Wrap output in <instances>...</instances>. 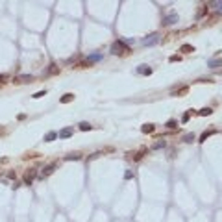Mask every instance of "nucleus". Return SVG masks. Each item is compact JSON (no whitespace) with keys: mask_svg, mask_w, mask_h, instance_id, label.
Returning a JSON list of instances; mask_svg holds the SVG:
<instances>
[{"mask_svg":"<svg viewBox=\"0 0 222 222\" xmlns=\"http://www.w3.org/2000/svg\"><path fill=\"white\" fill-rule=\"evenodd\" d=\"M111 52L113 54H117V56H130L132 54V50H130V46H126V41H115L113 44H111Z\"/></svg>","mask_w":222,"mask_h":222,"instance_id":"f257e3e1","label":"nucleus"},{"mask_svg":"<svg viewBox=\"0 0 222 222\" xmlns=\"http://www.w3.org/2000/svg\"><path fill=\"white\" fill-rule=\"evenodd\" d=\"M157 43H159V34H150L141 41L142 46H152V44H157Z\"/></svg>","mask_w":222,"mask_h":222,"instance_id":"f03ea898","label":"nucleus"},{"mask_svg":"<svg viewBox=\"0 0 222 222\" xmlns=\"http://www.w3.org/2000/svg\"><path fill=\"white\" fill-rule=\"evenodd\" d=\"M35 80L32 74H19V76H15L13 78V83H32V81Z\"/></svg>","mask_w":222,"mask_h":222,"instance_id":"7ed1b4c3","label":"nucleus"},{"mask_svg":"<svg viewBox=\"0 0 222 222\" xmlns=\"http://www.w3.org/2000/svg\"><path fill=\"white\" fill-rule=\"evenodd\" d=\"M178 19H180V17H178V13H174V11H172V13H168V15L163 19V26H172V24H176V22H178Z\"/></svg>","mask_w":222,"mask_h":222,"instance_id":"20e7f679","label":"nucleus"},{"mask_svg":"<svg viewBox=\"0 0 222 222\" xmlns=\"http://www.w3.org/2000/svg\"><path fill=\"white\" fill-rule=\"evenodd\" d=\"M35 174H37V170H35V168H30V170L26 172V176H24V183H26V185H32V180L35 178Z\"/></svg>","mask_w":222,"mask_h":222,"instance_id":"39448f33","label":"nucleus"},{"mask_svg":"<svg viewBox=\"0 0 222 222\" xmlns=\"http://www.w3.org/2000/svg\"><path fill=\"white\" fill-rule=\"evenodd\" d=\"M144 154H146V148L142 146L141 150H137V152H133V154H130V156H132V159H133V161H141L142 157H144Z\"/></svg>","mask_w":222,"mask_h":222,"instance_id":"423d86ee","label":"nucleus"},{"mask_svg":"<svg viewBox=\"0 0 222 222\" xmlns=\"http://www.w3.org/2000/svg\"><path fill=\"white\" fill-rule=\"evenodd\" d=\"M54 170H56V163H52V165H46V167L43 168L41 176H43V178H46V176H50V174H52Z\"/></svg>","mask_w":222,"mask_h":222,"instance_id":"0eeeda50","label":"nucleus"},{"mask_svg":"<svg viewBox=\"0 0 222 222\" xmlns=\"http://www.w3.org/2000/svg\"><path fill=\"white\" fill-rule=\"evenodd\" d=\"M187 93H189V87H187V85H182V87H178L176 91H172L174 96H185Z\"/></svg>","mask_w":222,"mask_h":222,"instance_id":"6e6552de","label":"nucleus"},{"mask_svg":"<svg viewBox=\"0 0 222 222\" xmlns=\"http://www.w3.org/2000/svg\"><path fill=\"white\" fill-rule=\"evenodd\" d=\"M137 72L142 74V76H150V74H152V67H148V65H141V67L137 69Z\"/></svg>","mask_w":222,"mask_h":222,"instance_id":"1a4fd4ad","label":"nucleus"},{"mask_svg":"<svg viewBox=\"0 0 222 222\" xmlns=\"http://www.w3.org/2000/svg\"><path fill=\"white\" fill-rule=\"evenodd\" d=\"M154 130H156V126H154V124H150V122H148V124H144V126H141V132H142V133H152Z\"/></svg>","mask_w":222,"mask_h":222,"instance_id":"9d476101","label":"nucleus"},{"mask_svg":"<svg viewBox=\"0 0 222 222\" xmlns=\"http://www.w3.org/2000/svg\"><path fill=\"white\" fill-rule=\"evenodd\" d=\"M56 137H58V133H56V132H48V133L44 135V139H43V141H44V142H52V141H56Z\"/></svg>","mask_w":222,"mask_h":222,"instance_id":"9b49d317","label":"nucleus"},{"mask_svg":"<svg viewBox=\"0 0 222 222\" xmlns=\"http://www.w3.org/2000/svg\"><path fill=\"white\" fill-rule=\"evenodd\" d=\"M207 67H211V69H219V67H222V59H209V61H207Z\"/></svg>","mask_w":222,"mask_h":222,"instance_id":"f8f14e48","label":"nucleus"},{"mask_svg":"<svg viewBox=\"0 0 222 222\" xmlns=\"http://www.w3.org/2000/svg\"><path fill=\"white\" fill-rule=\"evenodd\" d=\"M102 59V54H91V56H89V58H87V63H89V65H93V63H95V61H100Z\"/></svg>","mask_w":222,"mask_h":222,"instance_id":"ddd939ff","label":"nucleus"},{"mask_svg":"<svg viewBox=\"0 0 222 222\" xmlns=\"http://www.w3.org/2000/svg\"><path fill=\"white\" fill-rule=\"evenodd\" d=\"M205 13H207V4H202V6H200V9H198V13H196V19H202V17H205Z\"/></svg>","mask_w":222,"mask_h":222,"instance_id":"4468645a","label":"nucleus"},{"mask_svg":"<svg viewBox=\"0 0 222 222\" xmlns=\"http://www.w3.org/2000/svg\"><path fill=\"white\" fill-rule=\"evenodd\" d=\"M72 135V128H63L59 132V137H63V139H67V137H70Z\"/></svg>","mask_w":222,"mask_h":222,"instance_id":"2eb2a0df","label":"nucleus"},{"mask_svg":"<svg viewBox=\"0 0 222 222\" xmlns=\"http://www.w3.org/2000/svg\"><path fill=\"white\" fill-rule=\"evenodd\" d=\"M180 52L182 54H191V52H194V46L193 44H183L182 48H180Z\"/></svg>","mask_w":222,"mask_h":222,"instance_id":"dca6fc26","label":"nucleus"},{"mask_svg":"<svg viewBox=\"0 0 222 222\" xmlns=\"http://www.w3.org/2000/svg\"><path fill=\"white\" fill-rule=\"evenodd\" d=\"M165 128H167V130H176V128H178V122L174 121V119H170V121L165 122Z\"/></svg>","mask_w":222,"mask_h":222,"instance_id":"f3484780","label":"nucleus"},{"mask_svg":"<svg viewBox=\"0 0 222 222\" xmlns=\"http://www.w3.org/2000/svg\"><path fill=\"white\" fill-rule=\"evenodd\" d=\"M213 133H215V128H211V130H205L202 135H200V142H204L207 137H209V135H213Z\"/></svg>","mask_w":222,"mask_h":222,"instance_id":"a211bd4d","label":"nucleus"},{"mask_svg":"<svg viewBox=\"0 0 222 222\" xmlns=\"http://www.w3.org/2000/svg\"><path fill=\"white\" fill-rule=\"evenodd\" d=\"M74 100V95H72V93H67V95H63V96H61V104H67V102H72Z\"/></svg>","mask_w":222,"mask_h":222,"instance_id":"6ab92c4d","label":"nucleus"},{"mask_svg":"<svg viewBox=\"0 0 222 222\" xmlns=\"http://www.w3.org/2000/svg\"><path fill=\"white\" fill-rule=\"evenodd\" d=\"M196 113H198L200 117H209V115L213 113V109H211V107H204V109H200V111H196Z\"/></svg>","mask_w":222,"mask_h":222,"instance_id":"aec40b11","label":"nucleus"},{"mask_svg":"<svg viewBox=\"0 0 222 222\" xmlns=\"http://www.w3.org/2000/svg\"><path fill=\"white\" fill-rule=\"evenodd\" d=\"M78 128H80L81 132H89V130H93V126H91L89 122H80V126H78Z\"/></svg>","mask_w":222,"mask_h":222,"instance_id":"412c9836","label":"nucleus"},{"mask_svg":"<svg viewBox=\"0 0 222 222\" xmlns=\"http://www.w3.org/2000/svg\"><path fill=\"white\" fill-rule=\"evenodd\" d=\"M59 72V67L58 65H50V69L46 70V74H58Z\"/></svg>","mask_w":222,"mask_h":222,"instance_id":"4be33fe9","label":"nucleus"},{"mask_svg":"<svg viewBox=\"0 0 222 222\" xmlns=\"http://www.w3.org/2000/svg\"><path fill=\"white\" fill-rule=\"evenodd\" d=\"M65 159H69V161H72V159H81V154H69Z\"/></svg>","mask_w":222,"mask_h":222,"instance_id":"5701e85b","label":"nucleus"},{"mask_svg":"<svg viewBox=\"0 0 222 222\" xmlns=\"http://www.w3.org/2000/svg\"><path fill=\"white\" fill-rule=\"evenodd\" d=\"M34 157H39V154H35V152H30V154L22 156V159H34Z\"/></svg>","mask_w":222,"mask_h":222,"instance_id":"b1692460","label":"nucleus"},{"mask_svg":"<svg viewBox=\"0 0 222 222\" xmlns=\"http://www.w3.org/2000/svg\"><path fill=\"white\" fill-rule=\"evenodd\" d=\"M193 139H194V133H187V135H183V141H185V142H193Z\"/></svg>","mask_w":222,"mask_h":222,"instance_id":"393cba45","label":"nucleus"},{"mask_svg":"<svg viewBox=\"0 0 222 222\" xmlns=\"http://www.w3.org/2000/svg\"><path fill=\"white\" fill-rule=\"evenodd\" d=\"M165 141H159V142H154V150H159V148H165Z\"/></svg>","mask_w":222,"mask_h":222,"instance_id":"a878e982","label":"nucleus"},{"mask_svg":"<svg viewBox=\"0 0 222 222\" xmlns=\"http://www.w3.org/2000/svg\"><path fill=\"white\" fill-rule=\"evenodd\" d=\"M124 178H126V180H132V178H133V172H132V170H126V172H124Z\"/></svg>","mask_w":222,"mask_h":222,"instance_id":"bb28decb","label":"nucleus"},{"mask_svg":"<svg viewBox=\"0 0 222 222\" xmlns=\"http://www.w3.org/2000/svg\"><path fill=\"white\" fill-rule=\"evenodd\" d=\"M8 80H9V76H8V74H0V83H6Z\"/></svg>","mask_w":222,"mask_h":222,"instance_id":"cd10ccee","label":"nucleus"},{"mask_svg":"<svg viewBox=\"0 0 222 222\" xmlns=\"http://www.w3.org/2000/svg\"><path fill=\"white\" fill-rule=\"evenodd\" d=\"M44 95H46V91H39V93L34 95V98H41V96H44Z\"/></svg>","mask_w":222,"mask_h":222,"instance_id":"c85d7f7f","label":"nucleus"},{"mask_svg":"<svg viewBox=\"0 0 222 222\" xmlns=\"http://www.w3.org/2000/svg\"><path fill=\"white\" fill-rule=\"evenodd\" d=\"M189 119H191V113H185V115H183V117H182V122H183V124H185V122L189 121Z\"/></svg>","mask_w":222,"mask_h":222,"instance_id":"c756f323","label":"nucleus"},{"mask_svg":"<svg viewBox=\"0 0 222 222\" xmlns=\"http://www.w3.org/2000/svg\"><path fill=\"white\" fill-rule=\"evenodd\" d=\"M15 176H17V174H15L13 170H9V172H8V178H11V180H15Z\"/></svg>","mask_w":222,"mask_h":222,"instance_id":"7c9ffc66","label":"nucleus"},{"mask_svg":"<svg viewBox=\"0 0 222 222\" xmlns=\"http://www.w3.org/2000/svg\"><path fill=\"white\" fill-rule=\"evenodd\" d=\"M213 6H215V8H219V11H222V2H215Z\"/></svg>","mask_w":222,"mask_h":222,"instance_id":"2f4dec72","label":"nucleus"},{"mask_svg":"<svg viewBox=\"0 0 222 222\" xmlns=\"http://www.w3.org/2000/svg\"><path fill=\"white\" fill-rule=\"evenodd\" d=\"M2 135H6V128H4V126H0V137H2Z\"/></svg>","mask_w":222,"mask_h":222,"instance_id":"473e14b6","label":"nucleus"},{"mask_svg":"<svg viewBox=\"0 0 222 222\" xmlns=\"http://www.w3.org/2000/svg\"><path fill=\"white\" fill-rule=\"evenodd\" d=\"M180 59H182L180 56H172V58H170V61H180Z\"/></svg>","mask_w":222,"mask_h":222,"instance_id":"72a5a7b5","label":"nucleus"}]
</instances>
